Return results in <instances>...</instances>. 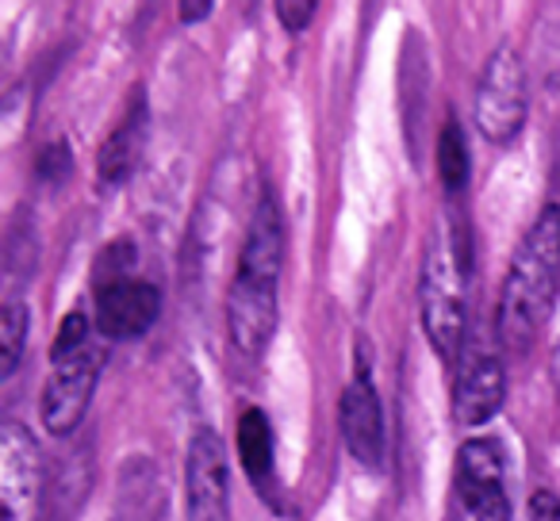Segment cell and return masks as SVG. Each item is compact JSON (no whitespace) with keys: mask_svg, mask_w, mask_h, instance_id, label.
Instances as JSON below:
<instances>
[{"mask_svg":"<svg viewBox=\"0 0 560 521\" xmlns=\"http://www.w3.org/2000/svg\"><path fill=\"white\" fill-rule=\"evenodd\" d=\"M158 311H162V292L139 276L96 288V330L108 342L142 338L158 322Z\"/></svg>","mask_w":560,"mask_h":521,"instance_id":"9","label":"cell"},{"mask_svg":"<svg viewBox=\"0 0 560 521\" xmlns=\"http://www.w3.org/2000/svg\"><path fill=\"white\" fill-rule=\"evenodd\" d=\"M315 9H319L315 0H280V4H277V20L289 27L292 35H300L307 24H312Z\"/></svg>","mask_w":560,"mask_h":521,"instance_id":"17","label":"cell"},{"mask_svg":"<svg viewBox=\"0 0 560 521\" xmlns=\"http://www.w3.org/2000/svg\"><path fill=\"white\" fill-rule=\"evenodd\" d=\"M211 9H215L211 0H185V4H180V20H185V24H196V20H203Z\"/></svg>","mask_w":560,"mask_h":521,"instance_id":"20","label":"cell"},{"mask_svg":"<svg viewBox=\"0 0 560 521\" xmlns=\"http://www.w3.org/2000/svg\"><path fill=\"white\" fill-rule=\"evenodd\" d=\"M506 460L491 437L465 441L457 452V518L460 521H511L506 498Z\"/></svg>","mask_w":560,"mask_h":521,"instance_id":"5","label":"cell"},{"mask_svg":"<svg viewBox=\"0 0 560 521\" xmlns=\"http://www.w3.org/2000/svg\"><path fill=\"white\" fill-rule=\"evenodd\" d=\"M43 487V452L20 422L0 426V521H32Z\"/></svg>","mask_w":560,"mask_h":521,"instance_id":"8","label":"cell"},{"mask_svg":"<svg viewBox=\"0 0 560 521\" xmlns=\"http://www.w3.org/2000/svg\"><path fill=\"white\" fill-rule=\"evenodd\" d=\"M560 288V203H545L526 241L514 249L499 296V342L511 353H526L541 334Z\"/></svg>","mask_w":560,"mask_h":521,"instance_id":"2","label":"cell"},{"mask_svg":"<svg viewBox=\"0 0 560 521\" xmlns=\"http://www.w3.org/2000/svg\"><path fill=\"white\" fill-rule=\"evenodd\" d=\"M188 521H231V472L226 449L215 429L200 426L188 445L185 460Z\"/></svg>","mask_w":560,"mask_h":521,"instance_id":"7","label":"cell"},{"mask_svg":"<svg viewBox=\"0 0 560 521\" xmlns=\"http://www.w3.org/2000/svg\"><path fill=\"white\" fill-rule=\"evenodd\" d=\"M280 265H284V223L272 196H261L242 241L238 273L226 292V330L242 357H257L277 334Z\"/></svg>","mask_w":560,"mask_h":521,"instance_id":"1","label":"cell"},{"mask_svg":"<svg viewBox=\"0 0 560 521\" xmlns=\"http://www.w3.org/2000/svg\"><path fill=\"white\" fill-rule=\"evenodd\" d=\"M506 399V368L495 353H480L460 368V380L453 388V418L460 426H483L499 414Z\"/></svg>","mask_w":560,"mask_h":521,"instance_id":"11","label":"cell"},{"mask_svg":"<svg viewBox=\"0 0 560 521\" xmlns=\"http://www.w3.org/2000/svg\"><path fill=\"white\" fill-rule=\"evenodd\" d=\"M24 342H27V307L20 299H12L0 311V380H9L16 372L20 357H24Z\"/></svg>","mask_w":560,"mask_h":521,"instance_id":"15","label":"cell"},{"mask_svg":"<svg viewBox=\"0 0 560 521\" xmlns=\"http://www.w3.org/2000/svg\"><path fill=\"white\" fill-rule=\"evenodd\" d=\"M104 360H108L104 345H85L73 357L55 360L47 383H43V406H39L43 426L55 437H70L85 422V411L96 395V380H101Z\"/></svg>","mask_w":560,"mask_h":521,"instance_id":"6","label":"cell"},{"mask_svg":"<svg viewBox=\"0 0 560 521\" xmlns=\"http://www.w3.org/2000/svg\"><path fill=\"white\" fill-rule=\"evenodd\" d=\"M85 345H93V342H89V319L81 311H70L62 319V327H58V334H55V350H50V360L73 357V353H81Z\"/></svg>","mask_w":560,"mask_h":521,"instance_id":"16","label":"cell"},{"mask_svg":"<svg viewBox=\"0 0 560 521\" xmlns=\"http://www.w3.org/2000/svg\"><path fill=\"white\" fill-rule=\"evenodd\" d=\"M438 177L450 192H460L468 185V142L453 119L442 127V139H438Z\"/></svg>","mask_w":560,"mask_h":521,"instance_id":"14","label":"cell"},{"mask_svg":"<svg viewBox=\"0 0 560 521\" xmlns=\"http://www.w3.org/2000/svg\"><path fill=\"white\" fill-rule=\"evenodd\" d=\"M147 127H150L147 100H142V93H135L131 108L124 111L116 131H112L101 146L96 169H101V177L108 180V185H119V180H127L135 173V165H139V157H142V146H147Z\"/></svg>","mask_w":560,"mask_h":521,"instance_id":"12","label":"cell"},{"mask_svg":"<svg viewBox=\"0 0 560 521\" xmlns=\"http://www.w3.org/2000/svg\"><path fill=\"white\" fill-rule=\"evenodd\" d=\"M529 521H560V498L552 490H534V498H529Z\"/></svg>","mask_w":560,"mask_h":521,"instance_id":"19","label":"cell"},{"mask_svg":"<svg viewBox=\"0 0 560 521\" xmlns=\"http://www.w3.org/2000/svg\"><path fill=\"white\" fill-rule=\"evenodd\" d=\"M476 127L488 142H511L526 123V70L514 47H499L483 66L472 104Z\"/></svg>","mask_w":560,"mask_h":521,"instance_id":"4","label":"cell"},{"mask_svg":"<svg viewBox=\"0 0 560 521\" xmlns=\"http://www.w3.org/2000/svg\"><path fill=\"white\" fill-rule=\"evenodd\" d=\"M238 457L254 479H265L272 467V426L261 406H246L238 414Z\"/></svg>","mask_w":560,"mask_h":521,"instance_id":"13","label":"cell"},{"mask_svg":"<svg viewBox=\"0 0 560 521\" xmlns=\"http://www.w3.org/2000/svg\"><path fill=\"white\" fill-rule=\"evenodd\" d=\"M338 422H342L346 449L361 460V464L376 467L384 460V411L381 395H376L373 380H369L365 365L353 372V380L342 391V406H338Z\"/></svg>","mask_w":560,"mask_h":521,"instance_id":"10","label":"cell"},{"mask_svg":"<svg viewBox=\"0 0 560 521\" xmlns=\"http://www.w3.org/2000/svg\"><path fill=\"white\" fill-rule=\"evenodd\" d=\"M66 169H70V150H66V142H55L50 150H43V157H39V177L62 180Z\"/></svg>","mask_w":560,"mask_h":521,"instance_id":"18","label":"cell"},{"mask_svg":"<svg viewBox=\"0 0 560 521\" xmlns=\"http://www.w3.org/2000/svg\"><path fill=\"white\" fill-rule=\"evenodd\" d=\"M422 327L445 360L457 357L465 338V273L442 238L430 241L422 261Z\"/></svg>","mask_w":560,"mask_h":521,"instance_id":"3","label":"cell"}]
</instances>
